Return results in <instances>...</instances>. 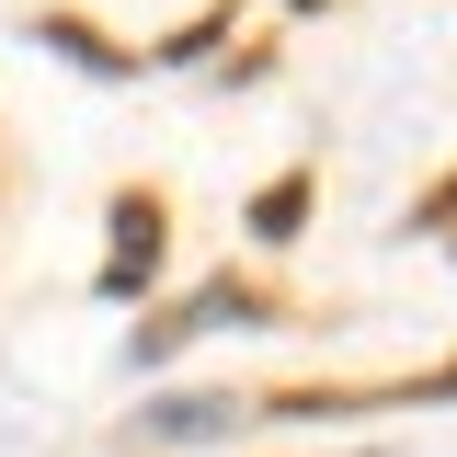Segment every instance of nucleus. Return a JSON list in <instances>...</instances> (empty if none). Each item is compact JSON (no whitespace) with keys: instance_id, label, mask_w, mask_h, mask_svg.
<instances>
[]
</instances>
